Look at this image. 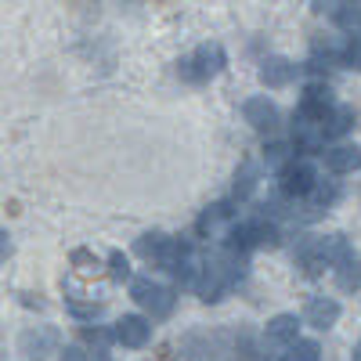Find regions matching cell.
<instances>
[{
    "label": "cell",
    "instance_id": "6da1fadb",
    "mask_svg": "<svg viewBox=\"0 0 361 361\" xmlns=\"http://www.w3.org/2000/svg\"><path fill=\"white\" fill-rule=\"evenodd\" d=\"M224 66H228L224 47L217 40H206V44L195 47V54H188V58H180V62H177V76L185 83H206V80L221 76Z\"/></svg>",
    "mask_w": 361,
    "mask_h": 361
},
{
    "label": "cell",
    "instance_id": "7a4b0ae2",
    "mask_svg": "<svg viewBox=\"0 0 361 361\" xmlns=\"http://www.w3.org/2000/svg\"><path fill=\"white\" fill-rule=\"evenodd\" d=\"M130 296L148 311V318H170L177 307V293L152 279H130Z\"/></svg>",
    "mask_w": 361,
    "mask_h": 361
},
{
    "label": "cell",
    "instance_id": "3957f363",
    "mask_svg": "<svg viewBox=\"0 0 361 361\" xmlns=\"http://www.w3.org/2000/svg\"><path fill=\"white\" fill-rule=\"evenodd\" d=\"M58 350H62V336L54 325H29L18 333V354L29 361H47Z\"/></svg>",
    "mask_w": 361,
    "mask_h": 361
},
{
    "label": "cell",
    "instance_id": "277c9868",
    "mask_svg": "<svg viewBox=\"0 0 361 361\" xmlns=\"http://www.w3.org/2000/svg\"><path fill=\"white\" fill-rule=\"evenodd\" d=\"M318 180V170L307 163V159H289L282 170H279V195L286 199H307V192L314 188Z\"/></svg>",
    "mask_w": 361,
    "mask_h": 361
},
{
    "label": "cell",
    "instance_id": "5b68a950",
    "mask_svg": "<svg viewBox=\"0 0 361 361\" xmlns=\"http://www.w3.org/2000/svg\"><path fill=\"white\" fill-rule=\"evenodd\" d=\"M336 109V98H333V87L325 80H311L304 90H300V105H296V116L311 119V123H322V119Z\"/></svg>",
    "mask_w": 361,
    "mask_h": 361
},
{
    "label": "cell",
    "instance_id": "8992f818",
    "mask_svg": "<svg viewBox=\"0 0 361 361\" xmlns=\"http://www.w3.org/2000/svg\"><path fill=\"white\" fill-rule=\"evenodd\" d=\"M243 119L253 130H260V134H275L279 123H282V112H279V105L271 102L267 94H257V98L243 102Z\"/></svg>",
    "mask_w": 361,
    "mask_h": 361
},
{
    "label": "cell",
    "instance_id": "52a82bcc",
    "mask_svg": "<svg viewBox=\"0 0 361 361\" xmlns=\"http://www.w3.org/2000/svg\"><path fill=\"white\" fill-rule=\"evenodd\" d=\"M112 336H116V343H123L127 350H141V347H148V340H152V318L123 314L112 325Z\"/></svg>",
    "mask_w": 361,
    "mask_h": 361
},
{
    "label": "cell",
    "instance_id": "ba28073f",
    "mask_svg": "<svg viewBox=\"0 0 361 361\" xmlns=\"http://www.w3.org/2000/svg\"><path fill=\"white\" fill-rule=\"evenodd\" d=\"M343 307H340V300L336 296H311L307 300V307H304V322L311 329H318V333H325V329H333L340 322Z\"/></svg>",
    "mask_w": 361,
    "mask_h": 361
},
{
    "label": "cell",
    "instance_id": "9c48e42d",
    "mask_svg": "<svg viewBox=\"0 0 361 361\" xmlns=\"http://www.w3.org/2000/svg\"><path fill=\"white\" fill-rule=\"evenodd\" d=\"M325 166L333 177H347V173H357L361 170V148L350 145V141H336L333 148H325Z\"/></svg>",
    "mask_w": 361,
    "mask_h": 361
},
{
    "label": "cell",
    "instance_id": "30bf717a",
    "mask_svg": "<svg viewBox=\"0 0 361 361\" xmlns=\"http://www.w3.org/2000/svg\"><path fill=\"white\" fill-rule=\"evenodd\" d=\"M296 73H300V66H293L289 58H282V54H267L264 62H260V83H264L267 90L289 87V83L296 80Z\"/></svg>",
    "mask_w": 361,
    "mask_h": 361
},
{
    "label": "cell",
    "instance_id": "8fae6325",
    "mask_svg": "<svg viewBox=\"0 0 361 361\" xmlns=\"http://www.w3.org/2000/svg\"><path fill=\"white\" fill-rule=\"evenodd\" d=\"M340 199H343L340 180H333V177H318V180H314V188L307 192V221H311V217H322L325 209H333Z\"/></svg>",
    "mask_w": 361,
    "mask_h": 361
},
{
    "label": "cell",
    "instance_id": "7c38bea8",
    "mask_svg": "<svg viewBox=\"0 0 361 361\" xmlns=\"http://www.w3.org/2000/svg\"><path fill=\"white\" fill-rule=\"evenodd\" d=\"M293 340H300V318L296 314H275L264 325V343L286 350Z\"/></svg>",
    "mask_w": 361,
    "mask_h": 361
},
{
    "label": "cell",
    "instance_id": "4fadbf2b",
    "mask_svg": "<svg viewBox=\"0 0 361 361\" xmlns=\"http://www.w3.org/2000/svg\"><path fill=\"white\" fill-rule=\"evenodd\" d=\"M354 127H357V112H354L350 105H336L333 112H329V116L322 119L325 141H340V137H347Z\"/></svg>",
    "mask_w": 361,
    "mask_h": 361
},
{
    "label": "cell",
    "instance_id": "5bb4252c",
    "mask_svg": "<svg viewBox=\"0 0 361 361\" xmlns=\"http://www.w3.org/2000/svg\"><path fill=\"white\" fill-rule=\"evenodd\" d=\"M257 185H260V163H257V159H243V163H238V170H235L231 199H235V202H246V199H253Z\"/></svg>",
    "mask_w": 361,
    "mask_h": 361
},
{
    "label": "cell",
    "instance_id": "9a60e30c",
    "mask_svg": "<svg viewBox=\"0 0 361 361\" xmlns=\"http://www.w3.org/2000/svg\"><path fill=\"white\" fill-rule=\"evenodd\" d=\"M188 257H195V246L188 243V238H180V235H170L166 238V246H163V253H159V267L163 271H170V275H173V271L180 267V264H185Z\"/></svg>",
    "mask_w": 361,
    "mask_h": 361
},
{
    "label": "cell",
    "instance_id": "2e32d148",
    "mask_svg": "<svg viewBox=\"0 0 361 361\" xmlns=\"http://www.w3.org/2000/svg\"><path fill=\"white\" fill-rule=\"evenodd\" d=\"M333 275H336V286H340L343 293H357V289H361V253L350 250L343 260H336Z\"/></svg>",
    "mask_w": 361,
    "mask_h": 361
},
{
    "label": "cell",
    "instance_id": "e0dca14e",
    "mask_svg": "<svg viewBox=\"0 0 361 361\" xmlns=\"http://www.w3.org/2000/svg\"><path fill=\"white\" fill-rule=\"evenodd\" d=\"M228 250H235V253H250V250H257V217L238 221V224L228 228Z\"/></svg>",
    "mask_w": 361,
    "mask_h": 361
},
{
    "label": "cell",
    "instance_id": "ac0fdd59",
    "mask_svg": "<svg viewBox=\"0 0 361 361\" xmlns=\"http://www.w3.org/2000/svg\"><path fill=\"white\" fill-rule=\"evenodd\" d=\"M166 231H145L141 238H137V243H134V253L137 257H145V260H159V253H163V246H166Z\"/></svg>",
    "mask_w": 361,
    "mask_h": 361
},
{
    "label": "cell",
    "instance_id": "d6986e66",
    "mask_svg": "<svg viewBox=\"0 0 361 361\" xmlns=\"http://www.w3.org/2000/svg\"><path fill=\"white\" fill-rule=\"evenodd\" d=\"M231 214H235V209H231V202H214V206H206V214L199 217V235H206V231H214L217 224H224V221H231Z\"/></svg>",
    "mask_w": 361,
    "mask_h": 361
},
{
    "label": "cell",
    "instance_id": "ffe728a7",
    "mask_svg": "<svg viewBox=\"0 0 361 361\" xmlns=\"http://www.w3.org/2000/svg\"><path fill=\"white\" fill-rule=\"evenodd\" d=\"M318 357H322V347H318L314 340H293V343L282 350L279 361H318Z\"/></svg>",
    "mask_w": 361,
    "mask_h": 361
},
{
    "label": "cell",
    "instance_id": "44dd1931",
    "mask_svg": "<svg viewBox=\"0 0 361 361\" xmlns=\"http://www.w3.org/2000/svg\"><path fill=\"white\" fill-rule=\"evenodd\" d=\"M336 62H340L343 69H350V73H361V33H354V37L343 40Z\"/></svg>",
    "mask_w": 361,
    "mask_h": 361
},
{
    "label": "cell",
    "instance_id": "7402d4cb",
    "mask_svg": "<svg viewBox=\"0 0 361 361\" xmlns=\"http://www.w3.org/2000/svg\"><path fill=\"white\" fill-rule=\"evenodd\" d=\"M333 18H336V25L343 29L347 37L361 33V8H357V4H350V0H347V4H343V8H340V11L333 15Z\"/></svg>",
    "mask_w": 361,
    "mask_h": 361
},
{
    "label": "cell",
    "instance_id": "603a6c76",
    "mask_svg": "<svg viewBox=\"0 0 361 361\" xmlns=\"http://www.w3.org/2000/svg\"><path fill=\"white\" fill-rule=\"evenodd\" d=\"M109 275H112V282H119V286L134 279V271H130V260H127L123 253H119V250H112V253H109Z\"/></svg>",
    "mask_w": 361,
    "mask_h": 361
},
{
    "label": "cell",
    "instance_id": "cb8c5ba5",
    "mask_svg": "<svg viewBox=\"0 0 361 361\" xmlns=\"http://www.w3.org/2000/svg\"><path fill=\"white\" fill-rule=\"evenodd\" d=\"M289 152H293V145H289V141H271V145L264 148V163H267V166H279V170H282V166H286V163L293 159Z\"/></svg>",
    "mask_w": 361,
    "mask_h": 361
},
{
    "label": "cell",
    "instance_id": "d4e9b609",
    "mask_svg": "<svg viewBox=\"0 0 361 361\" xmlns=\"http://www.w3.org/2000/svg\"><path fill=\"white\" fill-rule=\"evenodd\" d=\"M69 314L80 318V322H94L102 314V304H94V300H90V304H80L76 296H69Z\"/></svg>",
    "mask_w": 361,
    "mask_h": 361
},
{
    "label": "cell",
    "instance_id": "484cf974",
    "mask_svg": "<svg viewBox=\"0 0 361 361\" xmlns=\"http://www.w3.org/2000/svg\"><path fill=\"white\" fill-rule=\"evenodd\" d=\"M112 340H116V336H112V329H102V325H94V329H83V343L98 347V350H105Z\"/></svg>",
    "mask_w": 361,
    "mask_h": 361
},
{
    "label": "cell",
    "instance_id": "4316f807",
    "mask_svg": "<svg viewBox=\"0 0 361 361\" xmlns=\"http://www.w3.org/2000/svg\"><path fill=\"white\" fill-rule=\"evenodd\" d=\"M58 361H90V354L83 347H66V350H58Z\"/></svg>",
    "mask_w": 361,
    "mask_h": 361
},
{
    "label": "cell",
    "instance_id": "83f0119b",
    "mask_svg": "<svg viewBox=\"0 0 361 361\" xmlns=\"http://www.w3.org/2000/svg\"><path fill=\"white\" fill-rule=\"evenodd\" d=\"M11 253H15V243H11V235H8L4 228H0V264H4Z\"/></svg>",
    "mask_w": 361,
    "mask_h": 361
},
{
    "label": "cell",
    "instance_id": "f1b7e54d",
    "mask_svg": "<svg viewBox=\"0 0 361 361\" xmlns=\"http://www.w3.org/2000/svg\"><path fill=\"white\" fill-rule=\"evenodd\" d=\"M343 4H347V0H314V11H329V15H336Z\"/></svg>",
    "mask_w": 361,
    "mask_h": 361
},
{
    "label": "cell",
    "instance_id": "f546056e",
    "mask_svg": "<svg viewBox=\"0 0 361 361\" xmlns=\"http://www.w3.org/2000/svg\"><path fill=\"white\" fill-rule=\"evenodd\" d=\"M90 361H112V357H109L105 350H94V354H90Z\"/></svg>",
    "mask_w": 361,
    "mask_h": 361
},
{
    "label": "cell",
    "instance_id": "4dcf8cb0",
    "mask_svg": "<svg viewBox=\"0 0 361 361\" xmlns=\"http://www.w3.org/2000/svg\"><path fill=\"white\" fill-rule=\"evenodd\" d=\"M350 361H361V347H354V357Z\"/></svg>",
    "mask_w": 361,
    "mask_h": 361
},
{
    "label": "cell",
    "instance_id": "1f68e13d",
    "mask_svg": "<svg viewBox=\"0 0 361 361\" xmlns=\"http://www.w3.org/2000/svg\"><path fill=\"white\" fill-rule=\"evenodd\" d=\"M357 347H361V343H357Z\"/></svg>",
    "mask_w": 361,
    "mask_h": 361
}]
</instances>
